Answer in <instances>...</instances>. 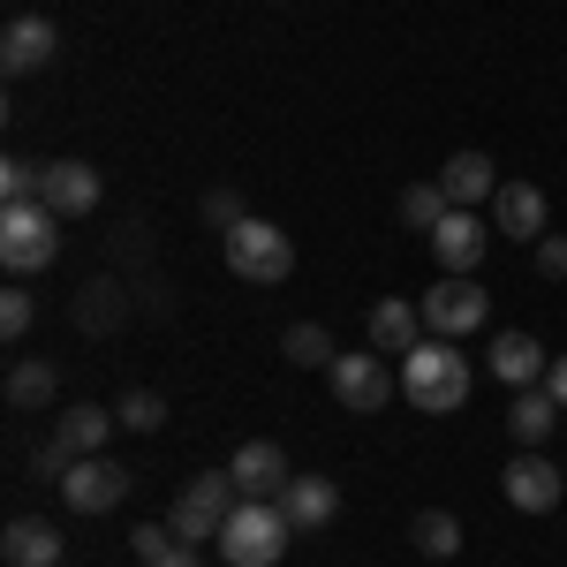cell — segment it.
<instances>
[{"instance_id": "cell-1", "label": "cell", "mask_w": 567, "mask_h": 567, "mask_svg": "<svg viewBox=\"0 0 567 567\" xmlns=\"http://www.w3.org/2000/svg\"><path fill=\"white\" fill-rule=\"evenodd\" d=\"M401 393H409V409H424V416L462 409V401H470V363H462V349L416 341V349L401 355Z\"/></svg>"}, {"instance_id": "cell-2", "label": "cell", "mask_w": 567, "mask_h": 567, "mask_svg": "<svg viewBox=\"0 0 567 567\" xmlns=\"http://www.w3.org/2000/svg\"><path fill=\"white\" fill-rule=\"evenodd\" d=\"M288 537H296V523L280 515V499H235V515L219 529V553H227V567H272L288 553Z\"/></svg>"}, {"instance_id": "cell-3", "label": "cell", "mask_w": 567, "mask_h": 567, "mask_svg": "<svg viewBox=\"0 0 567 567\" xmlns=\"http://www.w3.org/2000/svg\"><path fill=\"white\" fill-rule=\"evenodd\" d=\"M227 272H243L250 288H280V280L296 272V243H288V227H272V219H243V227H227Z\"/></svg>"}, {"instance_id": "cell-4", "label": "cell", "mask_w": 567, "mask_h": 567, "mask_svg": "<svg viewBox=\"0 0 567 567\" xmlns=\"http://www.w3.org/2000/svg\"><path fill=\"white\" fill-rule=\"evenodd\" d=\"M61 258V219L45 205H0V265L8 272H45Z\"/></svg>"}, {"instance_id": "cell-5", "label": "cell", "mask_w": 567, "mask_h": 567, "mask_svg": "<svg viewBox=\"0 0 567 567\" xmlns=\"http://www.w3.org/2000/svg\"><path fill=\"white\" fill-rule=\"evenodd\" d=\"M235 477L227 470H205V477H189L182 484V499H175V515H167V529H175L182 545H205V537H219L227 529V515H235Z\"/></svg>"}, {"instance_id": "cell-6", "label": "cell", "mask_w": 567, "mask_h": 567, "mask_svg": "<svg viewBox=\"0 0 567 567\" xmlns=\"http://www.w3.org/2000/svg\"><path fill=\"white\" fill-rule=\"evenodd\" d=\"M484 318H492V296L477 288V272H446L432 296H424V333H439V341L484 333Z\"/></svg>"}, {"instance_id": "cell-7", "label": "cell", "mask_w": 567, "mask_h": 567, "mask_svg": "<svg viewBox=\"0 0 567 567\" xmlns=\"http://www.w3.org/2000/svg\"><path fill=\"white\" fill-rule=\"evenodd\" d=\"M333 393H341V409H355V416H371V409H386V393L401 386V371H386V355L379 349H349L333 355Z\"/></svg>"}, {"instance_id": "cell-8", "label": "cell", "mask_w": 567, "mask_h": 567, "mask_svg": "<svg viewBox=\"0 0 567 567\" xmlns=\"http://www.w3.org/2000/svg\"><path fill=\"white\" fill-rule=\"evenodd\" d=\"M499 492H507V507H523V515H553L567 492V470H553L537 446H523L507 470H499Z\"/></svg>"}, {"instance_id": "cell-9", "label": "cell", "mask_w": 567, "mask_h": 567, "mask_svg": "<svg viewBox=\"0 0 567 567\" xmlns=\"http://www.w3.org/2000/svg\"><path fill=\"white\" fill-rule=\"evenodd\" d=\"M484 250H492V213H454L432 227V258H439V272H477L484 265Z\"/></svg>"}, {"instance_id": "cell-10", "label": "cell", "mask_w": 567, "mask_h": 567, "mask_svg": "<svg viewBox=\"0 0 567 567\" xmlns=\"http://www.w3.org/2000/svg\"><path fill=\"white\" fill-rule=\"evenodd\" d=\"M61 499H69L76 515H106V507H122V499H130V470H122V462H106V454H84V462L61 477Z\"/></svg>"}, {"instance_id": "cell-11", "label": "cell", "mask_w": 567, "mask_h": 567, "mask_svg": "<svg viewBox=\"0 0 567 567\" xmlns=\"http://www.w3.org/2000/svg\"><path fill=\"white\" fill-rule=\"evenodd\" d=\"M39 205H45L53 219H84V213H99V167H91V159H45Z\"/></svg>"}, {"instance_id": "cell-12", "label": "cell", "mask_w": 567, "mask_h": 567, "mask_svg": "<svg viewBox=\"0 0 567 567\" xmlns=\"http://www.w3.org/2000/svg\"><path fill=\"white\" fill-rule=\"evenodd\" d=\"M227 477H235L243 499H280V492H288V454H280L272 439H250V446L227 454Z\"/></svg>"}, {"instance_id": "cell-13", "label": "cell", "mask_w": 567, "mask_h": 567, "mask_svg": "<svg viewBox=\"0 0 567 567\" xmlns=\"http://www.w3.org/2000/svg\"><path fill=\"white\" fill-rule=\"evenodd\" d=\"M492 235H507V243H545V189H537V182H499V197H492Z\"/></svg>"}, {"instance_id": "cell-14", "label": "cell", "mask_w": 567, "mask_h": 567, "mask_svg": "<svg viewBox=\"0 0 567 567\" xmlns=\"http://www.w3.org/2000/svg\"><path fill=\"white\" fill-rule=\"evenodd\" d=\"M363 333H371V349H379V355H409L416 341H424V303H409V296H386V303H371Z\"/></svg>"}, {"instance_id": "cell-15", "label": "cell", "mask_w": 567, "mask_h": 567, "mask_svg": "<svg viewBox=\"0 0 567 567\" xmlns=\"http://www.w3.org/2000/svg\"><path fill=\"white\" fill-rule=\"evenodd\" d=\"M53 23H45V16H16V23H8V31H0V69H8V76H39L45 61H53Z\"/></svg>"}, {"instance_id": "cell-16", "label": "cell", "mask_w": 567, "mask_h": 567, "mask_svg": "<svg viewBox=\"0 0 567 567\" xmlns=\"http://www.w3.org/2000/svg\"><path fill=\"white\" fill-rule=\"evenodd\" d=\"M122 416L106 409V401H84V409H61V424H53V446L69 454V462H84V454H106V432H114Z\"/></svg>"}, {"instance_id": "cell-17", "label": "cell", "mask_w": 567, "mask_h": 567, "mask_svg": "<svg viewBox=\"0 0 567 567\" xmlns=\"http://www.w3.org/2000/svg\"><path fill=\"white\" fill-rule=\"evenodd\" d=\"M439 189H446L462 213H477V205H492V197H499V167H492L484 152H454V159L439 167Z\"/></svg>"}, {"instance_id": "cell-18", "label": "cell", "mask_w": 567, "mask_h": 567, "mask_svg": "<svg viewBox=\"0 0 567 567\" xmlns=\"http://www.w3.org/2000/svg\"><path fill=\"white\" fill-rule=\"evenodd\" d=\"M280 515L296 529H333V515H341V492H333V477H288V492H280Z\"/></svg>"}, {"instance_id": "cell-19", "label": "cell", "mask_w": 567, "mask_h": 567, "mask_svg": "<svg viewBox=\"0 0 567 567\" xmlns=\"http://www.w3.org/2000/svg\"><path fill=\"white\" fill-rule=\"evenodd\" d=\"M0 560L8 567H53L61 560V529L39 523V515H16V523L0 529Z\"/></svg>"}, {"instance_id": "cell-20", "label": "cell", "mask_w": 567, "mask_h": 567, "mask_svg": "<svg viewBox=\"0 0 567 567\" xmlns=\"http://www.w3.org/2000/svg\"><path fill=\"white\" fill-rule=\"evenodd\" d=\"M545 371H553L545 341H529V333H499V341H492V379H507L515 393H523V386H537Z\"/></svg>"}, {"instance_id": "cell-21", "label": "cell", "mask_w": 567, "mask_h": 567, "mask_svg": "<svg viewBox=\"0 0 567 567\" xmlns=\"http://www.w3.org/2000/svg\"><path fill=\"white\" fill-rule=\"evenodd\" d=\"M553 424H560V401H553L545 386H523V393H515V409H507L515 446H545V439H553Z\"/></svg>"}, {"instance_id": "cell-22", "label": "cell", "mask_w": 567, "mask_h": 567, "mask_svg": "<svg viewBox=\"0 0 567 567\" xmlns=\"http://www.w3.org/2000/svg\"><path fill=\"white\" fill-rule=\"evenodd\" d=\"M53 393H61V371L39 363V355H23V363L8 371V409H45Z\"/></svg>"}, {"instance_id": "cell-23", "label": "cell", "mask_w": 567, "mask_h": 567, "mask_svg": "<svg viewBox=\"0 0 567 567\" xmlns=\"http://www.w3.org/2000/svg\"><path fill=\"white\" fill-rule=\"evenodd\" d=\"M409 545H416L424 560H454V553H462V523H454L446 507H424V515L409 523Z\"/></svg>"}, {"instance_id": "cell-24", "label": "cell", "mask_w": 567, "mask_h": 567, "mask_svg": "<svg viewBox=\"0 0 567 567\" xmlns=\"http://www.w3.org/2000/svg\"><path fill=\"white\" fill-rule=\"evenodd\" d=\"M446 213H454V197H446L439 182H409V189H401V227H416L424 243H432V227Z\"/></svg>"}, {"instance_id": "cell-25", "label": "cell", "mask_w": 567, "mask_h": 567, "mask_svg": "<svg viewBox=\"0 0 567 567\" xmlns=\"http://www.w3.org/2000/svg\"><path fill=\"white\" fill-rule=\"evenodd\" d=\"M280 349H288V363H303V371H333V333H326V326H288V341H280Z\"/></svg>"}, {"instance_id": "cell-26", "label": "cell", "mask_w": 567, "mask_h": 567, "mask_svg": "<svg viewBox=\"0 0 567 567\" xmlns=\"http://www.w3.org/2000/svg\"><path fill=\"white\" fill-rule=\"evenodd\" d=\"M45 167L39 159H0V205H39Z\"/></svg>"}, {"instance_id": "cell-27", "label": "cell", "mask_w": 567, "mask_h": 567, "mask_svg": "<svg viewBox=\"0 0 567 567\" xmlns=\"http://www.w3.org/2000/svg\"><path fill=\"white\" fill-rule=\"evenodd\" d=\"M114 416H122L130 432H159V424H167V401H159L152 386H130L122 401H114Z\"/></svg>"}, {"instance_id": "cell-28", "label": "cell", "mask_w": 567, "mask_h": 567, "mask_svg": "<svg viewBox=\"0 0 567 567\" xmlns=\"http://www.w3.org/2000/svg\"><path fill=\"white\" fill-rule=\"evenodd\" d=\"M31 318H39L31 288H8V296H0V333H8V341H23V333H31Z\"/></svg>"}, {"instance_id": "cell-29", "label": "cell", "mask_w": 567, "mask_h": 567, "mask_svg": "<svg viewBox=\"0 0 567 567\" xmlns=\"http://www.w3.org/2000/svg\"><path fill=\"white\" fill-rule=\"evenodd\" d=\"M167 545H175V529H167V523H144V529H130V553H136V560H144V567L159 560Z\"/></svg>"}, {"instance_id": "cell-30", "label": "cell", "mask_w": 567, "mask_h": 567, "mask_svg": "<svg viewBox=\"0 0 567 567\" xmlns=\"http://www.w3.org/2000/svg\"><path fill=\"white\" fill-rule=\"evenodd\" d=\"M205 219H213L219 235H227V227H243L250 213H243V197H235V189H213V197H205Z\"/></svg>"}, {"instance_id": "cell-31", "label": "cell", "mask_w": 567, "mask_h": 567, "mask_svg": "<svg viewBox=\"0 0 567 567\" xmlns=\"http://www.w3.org/2000/svg\"><path fill=\"white\" fill-rule=\"evenodd\" d=\"M537 272H545V280H567V235H545V243H537Z\"/></svg>"}, {"instance_id": "cell-32", "label": "cell", "mask_w": 567, "mask_h": 567, "mask_svg": "<svg viewBox=\"0 0 567 567\" xmlns=\"http://www.w3.org/2000/svg\"><path fill=\"white\" fill-rule=\"evenodd\" d=\"M152 567H205V560H197V545H182V537H175V545H167Z\"/></svg>"}, {"instance_id": "cell-33", "label": "cell", "mask_w": 567, "mask_h": 567, "mask_svg": "<svg viewBox=\"0 0 567 567\" xmlns=\"http://www.w3.org/2000/svg\"><path fill=\"white\" fill-rule=\"evenodd\" d=\"M545 393H553V401L567 409V355H553V371H545Z\"/></svg>"}]
</instances>
